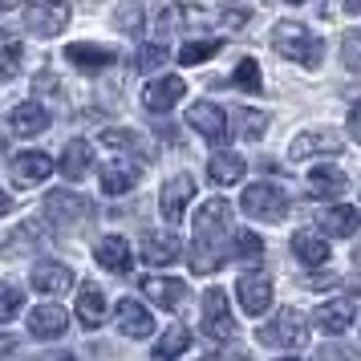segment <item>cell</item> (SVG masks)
Returning a JSON list of instances; mask_svg holds the SVG:
<instances>
[{
  "label": "cell",
  "mask_w": 361,
  "mask_h": 361,
  "mask_svg": "<svg viewBox=\"0 0 361 361\" xmlns=\"http://www.w3.org/2000/svg\"><path fill=\"white\" fill-rule=\"evenodd\" d=\"M357 8H361V0H345V13L349 17H357Z\"/></svg>",
  "instance_id": "cell-48"
},
{
  "label": "cell",
  "mask_w": 361,
  "mask_h": 361,
  "mask_svg": "<svg viewBox=\"0 0 361 361\" xmlns=\"http://www.w3.org/2000/svg\"><path fill=\"white\" fill-rule=\"evenodd\" d=\"M166 61V49L163 45H147V49L138 53V61H134V66L142 69V73H150V69H159Z\"/></svg>",
  "instance_id": "cell-40"
},
{
  "label": "cell",
  "mask_w": 361,
  "mask_h": 361,
  "mask_svg": "<svg viewBox=\"0 0 361 361\" xmlns=\"http://www.w3.org/2000/svg\"><path fill=\"white\" fill-rule=\"evenodd\" d=\"M288 4H305V0H288Z\"/></svg>",
  "instance_id": "cell-51"
},
{
  "label": "cell",
  "mask_w": 361,
  "mask_h": 361,
  "mask_svg": "<svg viewBox=\"0 0 361 361\" xmlns=\"http://www.w3.org/2000/svg\"><path fill=\"white\" fill-rule=\"evenodd\" d=\"M17 8V0H0V13H13Z\"/></svg>",
  "instance_id": "cell-49"
},
{
  "label": "cell",
  "mask_w": 361,
  "mask_h": 361,
  "mask_svg": "<svg viewBox=\"0 0 361 361\" xmlns=\"http://www.w3.org/2000/svg\"><path fill=\"white\" fill-rule=\"evenodd\" d=\"M235 296H240V305H244L247 317H264L268 305H272V280L264 276V272H247L235 284Z\"/></svg>",
  "instance_id": "cell-10"
},
{
  "label": "cell",
  "mask_w": 361,
  "mask_h": 361,
  "mask_svg": "<svg viewBox=\"0 0 361 361\" xmlns=\"http://www.w3.org/2000/svg\"><path fill=\"white\" fill-rule=\"evenodd\" d=\"M142 293H147L154 305H163V309H183L187 284H183V280H163V276H142Z\"/></svg>",
  "instance_id": "cell-21"
},
{
  "label": "cell",
  "mask_w": 361,
  "mask_h": 361,
  "mask_svg": "<svg viewBox=\"0 0 361 361\" xmlns=\"http://www.w3.org/2000/svg\"><path fill=\"white\" fill-rule=\"evenodd\" d=\"M247 20V13H228V17H224V25H228V29H235V25H244Z\"/></svg>",
  "instance_id": "cell-46"
},
{
  "label": "cell",
  "mask_w": 361,
  "mask_h": 361,
  "mask_svg": "<svg viewBox=\"0 0 361 361\" xmlns=\"http://www.w3.org/2000/svg\"><path fill=\"white\" fill-rule=\"evenodd\" d=\"M203 361H219V357H203Z\"/></svg>",
  "instance_id": "cell-52"
},
{
  "label": "cell",
  "mask_w": 361,
  "mask_h": 361,
  "mask_svg": "<svg viewBox=\"0 0 361 361\" xmlns=\"http://www.w3.org/2000/svg\"><path fill=\"white\" fill-rule=\"evenodd\" d=\"M8 126H13L17 138H37V134L49 130V114L37 102H20L17 110H13V118H8Z\"/></svg>",
  "instance_id": "cell-20"
},
{
  "label": "cell",
  "mask_w": 361,
  "mask_h": 361,
  "mask_svg": "<svg viewBox=\"0 0 361 361\" xmlns=\"http://www.w3.org/2000/svg\"><path fill=\"white\" fill-rule=\"evenodd\" d=\"M94 260H98L102 268H110V272H126L130 260H134V252L122 235H106V240H98V247H94Z\"/></svg>",
  "instance_id": "cell-22"
},
{
  "label": "cell",
  "mask_w": 361,
  "mask_h": 361,
  "mask_svg": "<svg viewBox=\"0 0 361 361\" xmlns=\"http://www.w3.org/2000/svg\"><path fill=\"white\" fill-rule=\"evenodd\" d=\"M8 212V195H4V187H0V215Z\"/></svg>",
  "instance_id": "cell-50"
},
{
  "label": "cell",
  "mask_w": 361,
  "mask_h": 361,
  "mask_svg": "<svg viewBox=\"0 0 361 361\" xmlns=\"http://www.w3.org/2000/svg\"><path fill=\"white\" fill-rule=\"evenodd\" d=\"M280 361H296V357H280Z\"/></svg>",
  "instance_id": "cell-53"
},
{
  "label": "cell",
  "mask_w": 361,
  "mask_h": 361,
  "mask_svg": "<svg viewBox=\"0 0 361 361\" xmlns=\"http://www.w3.org/2000/svg\"><path fill=\"white\" fill-rule=\"evenodd\" d=\"M94 203L82 199L78 191H49L45 195V219L57 224V228H78L82 219H90Z\"/></svg>",
  "instance_id": "cell-6"
},
{
  "label": "cell",
  "mask_w": 361,
  "mask_h": 361,
  "mask_svg": "<svg viewBox=\"0 0 361 361\" xmlns=\"http://www.w3.org/2000/svg\"><path fill=\"white\" fill-rule=\"evenodd\" d=\"M231 85H240V90H247V94H260V90H264L260 66H256L252 57H244V61L235 66V73H231Z\"/></svg>",
  "instance_id": "cell-34"
},
{
  "label": "cell",
  "mask_w": 361,
  "mask_h": 361,
  "mask_svg": "<svg viewBox=\"0 0 361 361\" xmlns=\"http://www.w3.org/2000/svg\"><path fill=\"white\" fill-rule=\"evenodd\" d=\"M114 57H118V53L110 49V45H90V41H78V45H69V49H66V61H69V66H78V69H85V73L106 69Z\"/></svg>",
  "instance_id": "cell-18"
},
{
  "label": "cell",
  "mask_w": 361,
  "mask_h": 361,
  "mask_svg": "<svg viewBox=\"0 0 361 361\" xmlns=\"http://www.w3.org/2000/svg\"><path fill=\"white\" fill-rule=\"evenodd\" d=\"M0 247H4V256H33V252H37V231L33 228L8 231V235L0 240Z\"/></svg>",
  "instance_id": "cell-33"
},
{
  "label": "cell",
  "mask_w": 361,
  "mask_h": 361,
  "mask_svg": "<svg viewBox=\"0 0 361 361\" xmlns=\"http://www.w3.org/2000/svg\"><path fill=\"white\" fill-rule=\"evenodd\" d=\"M345 187H349V179H345L337 166H312L309 191H305V195H309V199H337Z\"/></svg>",
  "instance_id": "cell-23"
},
{
  "label": "cell",
  "mask_w": 361,
  "mask_h": 361,
  "mask_svg": "<svg viewBox=\"0 0 361 361\" xmlns=\"http://www.w3.org/2000/svg\"><path fill=\"white\" fill-rule=\"evenodd\" d=\"M191 195H195V179L191 175H175V179L163 187V215H166V224H179L183 212H187V203H191Z\"/></svg>",
  "instance_id": "cell-15"
},
{
  "label": "cell",
  "mask_w": 361,
  "mask_h": 361,
  "mask_svg": "<svg viewBox=\"0 0 361 361\" xmlns=\"http://www.w3.org/2000/svg\"><path fill=\"white\" fill-rule=\"evenodd\" d=\"M25 305V293H20L17 284H8V280H0V321H13Z\"/></svg>",
  "instance_id": "cell-35"
},
{
  "label": "cell",
  "mask_w": 361,
  "mask_h": 361,
  "mask_svg": "<svg viewBox=\"0 0 361 361\" xmlns=\"http://www.w3.org/2000/svg\"><path fill=\"white\" fill-rule=\"evenodd\" d=\"M341 134L337 130H305L293 138V159H312V154H341Z\"/></svg>",
  "instance_id": "cell-13"
},
{
  "label": "cell",
  "mask_w": 361,
  "mask_h": 361,
  "mask_svg": "<svg viewBox=\"0 0 361 361\" xmlns=\"http://www.w3.org/2000/svg\"><path fill=\"white\" fill-rule=\"evenodd\" d=\"M321 361H357V357H353V349H345V345H325V349H321Z\"/></svg>",
  "instance_id": "cell-43"
},
{
  "label": "cell",
  "mask_w": 361,
  "mask_h": 361,
  "mask_svg": "<svg viewBox=\"0 0 361 361\" xmlns=\"http://www.w3.org/2000/svg\"><path fill=\"white\" fill-rule=\"evenodd\" d=\"M33 361H73V353H41V357Z\"/></svg>",
  "instance_id": "cell-47"
},
{
  "label": "cell",
  "mask_w": 361,
  "mask_h": 361,
  "mask_svg": "<svg viewBox=\"0 0 361 361\" xmlns=\"http://www.w3.org/2000/svg\"><path fill=\"white\" fill-rule=\"evenodd\" d=\"M240 122H244V138H260L264 134V118L260 114H235Z\"/></svg>",
  "instance_id": "cell-42"
},
{
  "label": "cell",
  "mask_w": 361,
  "mask_h": 361,
  "mask_svg": "<svg viewBox=\"0 0 361 361\" xmlns=\"http://www.w3.org/2000/svg\"><path fill=\"white\" fill-rule=\"evenodd\" d=\"M305 288H333V276H309V280H305Z\"/></svg>",
  "instance_id": "cell-45"
},
{
  "label": "cell",
  "mask_w": 361,
  "mask_h": 361,
  "mask_svg": "<svg viewBox=\"0 0 361 361\" xmlns=\"http://www.w3.org/2000/svg\"><path fill=\"white\" fill-rule=\"evenodd\" d=\"M272 45H276L280 57H288V61H300L305 69H317L321 66V37H312L305 25H296V20H280L276 29H272Z\"/></svg>",
  "instance_id": "cell-2"
},
{
  "label": "cell",
  "mask_w": 361,
  "mask_h": 361,
  "mask_svg": "<svg viewBox=\"0 0 361 361\" xmlns=\"http://www.w3.org/2000/svg\"><path fill=\"white\" fill-rule=\"evenodd\" d=\"M187 126L199 134V138H207V142H224L228 138V114L212 106V102H195L191 110H187Z\"/></svg>",
  "instance_id": "cell-8"
},
{
  "label": "cell",
  "mask_w": 361,
  "mask_h": 361,
  "mask_svg": "<svg viewBox=\"0 0 361 361\" xmlns=\"http://www.w3.org/2000/svg\"><path fill=\"white\" fill-rule=\"evenodd\" d=\"M114 25L122 33H138V29H142V8H138L134 0H122L118 13H114Z\"/></svg>",
  "instance_id": "cell-37"
},
{
  "label": "cell",
  "mask_w": 361,
  "mask_h": 361,
  "mask_svg": "<svg viewBox=\"0 0 361 361\" xmlns=\"http://www.w3.org/2000/svg\"><path fill=\"white\" fill-rule=\"evenodd\" d=\"M29 329H33V337H61L69 329V312L57 305H41L29 312Z\"/></svg>",
  "instance_id": "cell-26"
},
{
  "label": "cell",
  "mask_w": 361,
  "mask_h": 361,
  "mask_svg": "<svg viewBox=\"0 0 361 361\" xmlns=\"http://www.w3.org/2000/svg\"><path fill=\"white\" fill-rule=\"evenodd\" d=\"M142 175V166L134 163V159H110V163L102 166V191L106 195H126L134 183Z\"/></svg>",
  "instance_id": "cell-14"
},
{
  "label": "cell",
  "mask_w": 361,
  "mask_h": 361,
  "mask_svg": "<svg viewBox=\"0 0 361 361\" xmlns=\"http://www.w3.org/2000/svg\"><path fill=\"white\" fill-rule=\"evenodd\" d=\"M312 321H317V329L325 333V337H341V333H349L353 329V321H357V305L345 296V300H329V305H321V309L312 312Z\"/></svg>",
  "instance_id": "cell-9"
},
{
  "label": "cell",
  "mask_w": 361,
  "mask_h": 361,
  "mask_svg": "<svg viewBox=\"0 0 361 361\" xmlns=\"http://www.w3.org/2000/svg\"><path fill=\"white\" fill-rule=\"evenodd\" d=\"M317 224H321V231H325V235H333V240H349V235L357 231L361 215H357V207H329Z\"/></svg>",
  "instance_id": "cell-27"
},
{
  "label": "cell",
  "mask_w": 361,
  "mask_h": 361,
  "mask_svg": "<svg viewBox=\"0 0 361 361\" xmlns=\"http://www.w3.org/2000/svg\"><path fill=\"white\" fill-rule=\"evenodd\" d=\"M203 333L215 337V341H228L231 333H235V321H231L224 288H207V293H203Z\"/></svg>",
  "instance_id": "cell-7"
},
{
  "label": "cell",
  "mask_w": 361,
  "mask_h": 361,
  "mask_svg": "<svg viewBox=\"0 0 361 361\" xmlns=\"http://www.w3.org/2000/svg\"><path fill=\"white\" fill-rule=\"evenodd\" d=\"M203 20H207V13L195 8V4H171L163 17H159V29H166V33L171 29H199Z\"/></svg>",
  "instance_id": "cell-30"
},
{
  "label": "cell",
  "mask_w": 361,
  "mask_h": 361,
  "mask_svg": "<svg viewBox=\"0 0 361 361\" xmlns=\"http://www.w3.org/2000/svg\"><path fill=\"white\" fill-rule=\"evenodd\" d=\"M69 0H29L25 4V25L41 37H57L69 25Z\"/></svg>",
  "instance_id": "cell-5"
},
{
  "label": "cell",
  "mask_w": 361,
  "mask_h": 361,
  "mask_svg": "<svg viewBox=\"0 0 361 361\" xmlns=\"http://www.w3.org/2000/svg\"><path fill=\"white\" fill-rule=\"evenodd\" d=\"M90 166H94V147H90L85 138L66 142V154H61V175L78 183V179H85V175H90Z\"/></svg>",
  "instance_id": "cell-24"
},
{
  "label": "cell",
  "mask_w": 361,
  "mask_h": 361,
  "mask_svg": "<svg viewBox=\"0 0 361 361\" xmlns=\"http://www.w3.org/2000/svg\"><path fill=\"white\" fill-rule=\"evenodd\" d=\"M118 329H122L126 337H134V341L150 337V333H154V321H150L147 305L134 300V296H122V300H118Z\"/></svg>",
  "instance_id": "cell-11"
},
{
  "label": "cell",
  "mask_w": 361,
  "mask_h": 361,
  "mask_svg": "<svg viewBox=\"0 0 361 361\" xmlns=\"http://www.w3.org/2000/svg\"><path fill=\"white\" fill-rule=\"evenodd\" d=\"M293 252H296V260L309 264V268L329 264V244L321 240V235H312V231H296L293 235Z\"/></svg>",
  "instance_id": "cell-29"
},
{
  "label": "cell",
  "mask_w": 361,
  "mask_h": 361,
  "mask_svg": "<svg viewBox=\"0 0 361 361\" xmlns=\"http://www.w3.org/2000/svg\"><path fill=\"white\" fill-rule=\"evenodd\" d=\"M78 321L85 329H98L106 321V296H102L98 284H82V293H78Z\"/></svg>",
  "instance_id": "cell-28"
},
{
  "label": "cell",
  "mask_w": 361,
  "mask_h": 361,
  "mask_svg": "<svg viewBox=\"0 0 361 361\" xmlns=\"http://www.w3.org/2000/svg\"><path fill=\"white\" fill-rule=\"evenodd\" d=\"M207 175H212V183H219V187H231V183H240L247 175V163L240 154H231V150H219V154L207 159Z\"/></svg>",
  "instance_id": "cell-25"
},
{
  "label": "cell",
  "mask_w": 361,
  "mask_h": 361,
  "mask_svg": "<svg viewBox=\"0 0 361 361\" xmlns=\"http://www.w3.org/2000/svg\"><path fill=\"white\" fill-rule=\"evenodd\" d=\"M235 260H260L264 256V240L260 235H252V231H235V252H231Z\"/></svg>",
  "instance_id": "cell-38"
},
{
  "label": "cell",
  "mask_w": 361,
  "mask_h": 361,
  "mask_svg": "<svg viewBox=\"0 0 361 361\" xmlns=\"http://www.w3.org/2000/svg\"><path fill=\"white\" fill-rule=\"evenodd\" d=\"M244 212L252 219H264V224H280L288 215V195L280 191L276 183H252L244 191Z\"/></svg>",
  "instance_id": "cell-3"
},
{
  "label": "cell",
  "mask_w": 361,
  "mask_h": 361,
  "mask_svg": "<svg viewBox=\"0 0 361 361\" xmlns=\"http://www.w3.org/2000/svg\"><path fill=\"white\" fill-rule=\"evenodd\" d=\"M260 341L276 345V349H300V345L309 341V325H305V317L296 309H280L276 321H268L260 329Z\"/></svg>",
  "instance_id": "cell-4"
},
{
  "label": "cell",
  "mask_w": 361,
  "mask_h": 361,
  "mask_svg": "<svg viewBox=\"0 0 361 361\" xmlns=\"http://www.w3.org/2000/svg\"><path fill=\"white\" fill-rule=\"evenodd\" d=\"M53 175V159L45 154V150H20L17 159H13V179L17 183H41Z\"/></svg>",
  "instance_id": "cell-17"
},
{
  "label": "cell",
  "mask_w": 361,
  "mask_h": 361,
  "mask_svg": "<svg viewBox=\"0 0 361 361\" xmlns=\"http://www.w3.org/2000/svg\"><path fill=\"white\" fill-rule=\"evenodd\" d=\"M228 235H231V207L228 199H207L195 215V244H191V268L212 276L224 268L228 256Z\"/></svg>",
  "instance_id": "cell-1"
},
{
  "label": "cell",
  "mask_w": 361,
  "mask_h": 361,
  "mask_svg": "<svg viewBox=\"0 0 361 361\" xmlns=\"http://www.w3.org/2000/svg\"><path fill=\"white\" fill-rule=\"evenodd\" d=\"M187 94V85H183V78H175V73H166V78H159V82L147 85V94H142V102H147V110H154V114H166L171 106H179V98Z\"/></svg>",
  "instance_id": "cell-16"
},
{
  "label": "cell",
  "mask_w": 361,
  "mask_h": 361,
  "mask_svg": "<svg viewBox=\"0 0 361 361\" xmlns=\"http://www.w3.org/2000/svg\"><path fill=\"white\" fill-rule=\"evenodd\" d=\"M17 69H20V37L0 33V82L17 78Z\"/></svg>",
  "instance_id": "cell-31"
},
{
  "label": "cell",
  "mask_w": 361,
  "mask_h": 361,
  "mask_svg": "<svg viewBox=\"0 0 361 361\" xmlns=\"http://www.w3.org/2000/svg\"><path fill=\"white\" fill-rule=\"evenodd\" d=\"M183 256V244L171 235V231H150L142 240V260L147 264H159V268H171V264Z\"/></svg>",
  "instance_id": "cell-19"
},
{
  "label": "cell",
  "mask_w": 361,
  "mask_h": 361,
  "mask_svg": "<svg viewBox=\"0 0 361 361\" xmlns=\"http://www.w3.org/2000/svg\"><path fill=\"white\" fill-rule=\"evenodd\" d=\"M102 142H106V147L138 150V134H134V130H102Z\"/></svg>",
  "instance_id": "cell-41"
},
{
  "label": "cell",
  "mask_w": 361,
  "mask_h": 361,
  "mask_svg": "<svg viewBox=\"0 0 361 361\" xmlns=\"http://www.w3.org/2000/svg\"><path fill=\"white\" fill-rule=\"evenodd\" d=\"M219 49H224L219 41H191V45H183L179 61H183V66H199V61H207V57H215Z\"/></svg>",
  "instance_id": "cell-36"
},
{
  "label": "cell",
  "mask_w": 361,
  "mask_h": 361,
  "mask_svg": "<svg viewBox=\"0 0 361 361\" xmlns=\"http://www.w3.org/2000/svg\"><path fill=\"white\" fill-rule=\"evenodd\" d=\"M187 341H191V333H187L183 325H171L166 329V337L154 345V361H175L183 349H187Z\"/></svg>",
  "instance_id": "cell-32"
},
{
  "label": "cell",
  "mask_w": 361,
  "mask_h": 361,
  "mask_svg": "<svg viewBox=\"0 0 361 361\" xmlns=\"http://www.w3.org/2000/svg\"><path fill=\"white\" fill-rule=\"evenodd\" d=\"M341 61H345V69H349V73H357V69H361V37H357V29H349V33H345Z\"/></svg>",
  "instance_id": "cell-39"
},
{
  "label": "cell",
  "mask_w": 361,
  "mask_h": 361,
  "mask_svg": "<svg viewBox=\"0 0 361 361\" xmlns=\"http://www.w3.org/2000/svg\"><path fill=\"white\" fill-rule=\"evenodd\" d=\"M13 349H17V337L13 333H0V357H8Z\"/></svg>",
  "instance_id": "cell-44"
},
{
  "label": "cell",
  "mask_w": 361,
  "mask_h": 361,
  "mask_svg": "<svg viewBox=\"0 0 361 361\" xmlns=\"http://www.w3.org/2000/svg\"><path fill=\"white\" fill-rule=\"evenodd\" d=\"M29 280H33L37 293L57 296V293H69V284H73V272H69L66 264H57V260H37V264H33V272H29Z\"/></svg>",
  "instance_id": "cell-12"
}]
</instances>
